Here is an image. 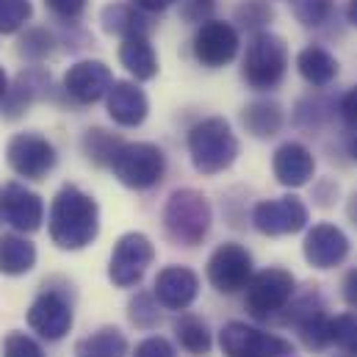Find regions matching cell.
<instances>
[{
  "instance_id": "cell-1",
  "label": "cell",
  "mask_w": 357,
  "mask_h": 357,
  "mask_svg": "<svg viewBox=\"0 0 357 357\" xmlns=\"http://www.w3.org/2000/svg\"><path fill=\"white\" fill-rule=\"evenodd\" d=\"M100 233V208L78 185H64L50 205V238L61 250H84Z\"/></svg>"
},
{
  "instance_id": "cell-2",
  "label": "cell",
  "mask_w": 357,
  "mask_h": 357,
  "mask_svg": "<svg viewBox=\"0 0 357 357\" xmlns=\"http://www.w3.org/2000/svg\"><path fill=\"white\" fill-rule=\"evenodd\" d=\"M188 155L199 175H219L238 158V139L227 119L211 116L188 130Z\"/></svg>"
},
{
  "instance_id": "cell-3",
  "label": "cell",
  "mask_w": 357,
  "mask_h": 357,
  "mask_svg": "<svg viewBox=\"0 0 357 357\" xmlns=\"http://www.w3.org/2000/svg\"><path fill=\"white\" fill-rule=\"evenodd\" d=\"M288 73V45L271 31H255L247 45L241 75L255 91H271L282 84Z\"/></svg>"
},
{
  "instance_id": "cell-4",
  "label": "cell",
  "mask_w": 357,
  "mask_h": 357,
  "mask_svg": "<svg viewBox=\"0 0 357 357\" xmlns=\"http://www.w3.org/2000/svg\"><path fill=\"white\" fill-rule=\"evenodd\" d=\"M211 205L194 188H178L164 205V227L172 241L183 247H197L211 230Z\"/></svg>"
},
{
  "instance_id": "cell-5",
  "label": "cell",
  "mask_w": 357,
  "mask_h": 357,
  "mask_svg": "<svg viewBox=\"0 0 357 357\" xmlns=\"http://www.w3.org/2000/svg\"><path fill=\"white\" fill-rule=\"evenodd\" d=\"M111 172L128 188H153L167 172V158L158 144L150 142H128L111 158Z\"/></svg>"
},
{
  "instance_id": "cell-6",
  "label": "cell",
  "mask_w": 357,
  "mask_h": 357,
  "mask_svg": "<svg viewBox=\"0 0 357 357\" xmlns=\"http://www.w3.org/2000/svg\"><path fill=\"white\" fill-rule=\"evenodd\" d=\"M296 291V280L291 271L285 268H264L258 274H252V280L247 282V296L244 305L250 310V316L255 319H271L280 310L288 307V302L294 299Z\"/></svg>"
},
{
  "instance_id": "cell-7",
  "label": "cell",
  "mask_w": 357,
  "mask_h": 357,
  "mask_svg": "<svg viewBox=\"0 0 357 357\" xmlns=\"http://www.w3.org/2000/svg\"><path fill=\"white\" fill-rule=\"evenodd\" d=\"M219 347L227 357H299L291 341L268 335L244 321H230L219 333Z\"/></svg>"
},
{
  "instance_id": "cell-8",
  "label": "cell",
  "mask_w": 357,
  "mask_h": 357,
  "mask_svg": "<svg viewBox=\"0 0 357 357\" xmlns=\"http://www.w3.org/2000/svg\"><path fill=\"white\" fill-rule=\"evenodd\" d=\"M155 258V247L144 233H125L108 261V280L119 288L136 285Z\"/></svg>"
},
{
  "instance_id": "cell-9",
  "label": "cell",
  "mask_w": 357,
  "mask_h": 357,
  "mask_svg": "<svg viewBox=\"0 0 357 357\" xmlns=\"http://www.w3.org/2000/svg\"><path fill=\"white\" fill-rule=\"evenodd\" d=\"M307 205L299 197L288 194L258 202L252 211V225L264 236H291L307 227Z\"/></svg>"
},
{
  "instance_id": "cell-10",
  "label": "cell",
  "mask_w": 357,
  "mask_h": 357,
  "mask_svg": "<svg viewBox=\"0 0 357 357\" xmlns=\"http://www.w3.org/2000/svg\"><path fill=\"white\" fill-rule=\"evenodd\" d=\"M6 161L20 178L42 180L56 167V150L39 133H17L6 147Z\"/></svg>"
},
{
  "instance_id": "cell-11",
  "label": "cell",
  "mask_w": 357,
  "mask_h": 357,
  "mask_svg": "<svg viewBox=\"0 0 357 357\" xmlns=\"http://www.w3.org/2000/svg\"><path fill=\"white\" fill-rule=\"evenodd\" d=\"M238 47H241L238 31L222 20H205L194 33V56L208 70H219L230 64L238 56Z\"/></svg>"
},
{
  "instance_id": "cell-12",
  "label": "cell",
  "mask_w": 357,
  "mask_h": 357,
  "mask_svg": "<svg viewBox=\"0 0 357 357\" xmlns=\"http://www.w3.org/2000/svg\"><path fill=\"white\" fill-rule=\"evenodd\" d=\"M208 280L222 294H236L252 280V255L241 244H222L208 258Z\"/></svg>"
},
{
  "instance_id": "cell-13",
  "label": "cell",
  "mask_w": 357,
  "mask_h": 357,
  "mask_svg": "<svg viewBox=\"0 0 357 357\" xmlns=\"http://www.w3.org/2000/svg\"><path fill=\"white\" fill-rule=\"evenodd\" d=\"M288 321L299 330V338L305 341L307 349H324L333 344V335H330V324L333 319L324 313V305L319 299V294H307V296H299L291 310H288Z\"/></svg>"
},
{
  "instance_id": "cell-14",
  "label": "cell",
  "mask_w": 357,
  "mask_h": 357,
  "mask_svg": "<svg viewBox=\"0 0 357 357\" xmlns=\"http://www.w3.org/2000/svg\"><path fill=\"white\" fill-rule=\"evenodd\" d=\"M302 252H305V261L313 268H335L349 255V238L341 227L321 222V225H313L307 230Z\"/></svg>"
},
{
  "instance_id": "cell-15",
  "label": "cell",
  "mask_w": 357,
  "mask_h": 357,
  "mask_svg": "<svg viewBox=\"0 0 357 357\" xmlns=\"http://www.w3.org/2000/svg\"><path fill=\"white\" fill-rule=\"evenodd\" d=\"M28 327L47 341H61L73 330V307L64 296L47 291L33 299L28 307Z\"/></svg>"
},
{
  "instance_id": "cell-16",
  "label": "cell",
  "mask_w": 357,
  "mask_h": 357,
  "mask_svg": "<svg viewBox=\"0 0 357 357\" xmlns=\"http://www.w3.org/2000/svg\"><path fill=\"white\" fill-rule=\"evenodd\" d=\"M111 86H114V78L102 61H78L64 75V91L81 105L97 102L100 97L108 94Z\"/></svg>"
},
{
  "instance_id": "cell-17",
  "label": "cell",
  "mask_w": 357,
  "mask_h": 357,
  "mask_svg": "<svg viewBox=\"0 0 357 357\" xmlns=\"http://www.w3.org/2000/svg\"><path fill=\"white\" fill-rule=\"evenodd\" d=\"M0 205H3V219H6L14 230H22V233L39 230L42 216H45V205H42V199H39L33 191H28L25 185L8 183V185L0 191Z\"/></svg>"
},
{
  "instance_id": "cell-18",
  "label": "cell",
  "mask_w": 357,
  "mask_h": 357,
  "mask_svg": "<svg viewBox=\"0 0 357 357\" xmlns=\"http://www.w3.org/2000/svg\"><path fill=\"white\" fill-rule=\"evenodd\" d=\"M153 294L158 305L169 310H185L199 294V277L185 266H167L158 271Z\"/></svg>"
},
{
  "instance_id": "cell-19",
  "label": "cell",
  "mask_w": 357,
  "mask_h": 357,
  "mask_svg": "<svg viewBox=\"0 0 357 357\" xmlns=\"http://www.w3.org/2000/svg\"><path fill=\"white\" fill-rule=\"evenodd\" d=\"M271 169H274L277 183H282L288 188H299V185H307L310 178L316 175V161H313V153L305 144L285 142L274 150Z\"/></svg>"
},
{
  "instance_id": "cell-20",
  "label": "cell",
  "mask_w": 357,
  "mask_h": 357,
  "mask_svg": "<svg viewBox=\"0 0 357 357\" xmlns=\"http://www.w3.org/2000/svg\"><path fill=\"white\" fill-rule=\"evenodd\" d=\"M150 114L147 94L139 89L136 84L128 81H114L108 89V116L122 125V128H139Z\"/></svg>"
},
{
  "instance_id": "cell-21",
  "label": "cell",
  "mask_w": 357,
  "mask_h": 357,
  "mask_svg": "<svg viewBox=\"0 0 357 357\" xmlns=\"http://www.w3.org/2000/svg\"><path fill=\"white\" fill-rule=\"evenodd\" d=\"M100 22H102V31L105 33H114V36H147L153 31V20L147 17V11H142L139 6L133 3H111L102 8L100 14Z\"/></svg>"
},
{
  "instance_id": "cell-22",
  "label": "cell",
  "mask_w": 357,
  "mask_h": 357,
  "mask_svg": "<svg viewBox=\"0 0 357 357\" xmlns=\"http://www.w3.org/2000/svg\"><path fill=\"white\" fill-rule=\"evenodd\" d=\"M296 70L305 78V84L316 86V89H327L335 78H338V61L327 47L310 45L296 56Z\"/></svg>"
},
{
  "instance_id": "cell-23",
  "label": "cell",
  "mask_w": 357,
  "mask_h": 357,
  "mask_svg": "<svg viewBox=\"0 0 357 357\" xmlns=\"http://www.w3.org/2000/svg\"><path fill=\"white\" fill-rule=\"evenodd\" d=\"M119 61L139 81H153L158 75V56H155V50H153L147 36H128V39H122Z\"/></svg>"
},
{
  "instance_id": "cell-24",
  "label": "cell",
  "mask_w": 357,
  "mask_h": 357,
  "mask_svg": "<svg viewBox=\"0 0 357 357\" xmlns=\"http://www.w3.org/2000/svg\"><path fill=\"white\" fill-rule=\"evenodd\" d=\"M241 119H244L247 133H252L255 139H271L282 130L285 114H282L280 102H274V100H255L244 108Z\"/></svg>"
},
{
  "instance_id": "cell-25",
  "label": "cell",
  "mask_w": 357,
  "mask_h": 357,
  "mask_svg": "<svg viewBox=\"0 0 357 357\" xmlns=\"http://www.w3.org/2000/svg\"><path fill=\"white\" fill-rule=\"evenodd\" d=\"M36 264V247L22 236H0V274H25Z\"/></svg>"
},
{
  "instance_id": "cell-26",
  "label": "cell",
  "mask_w": 357,
  "mask_h": 357,
  "mask_svg": "<svg viewBox=\"0 0 357 357\" xmlns=\"http://www.w3.org/2000/svg\"><path fill=\"white\" fill-rule=\"evenodd\" d=\"M175 338L180 341V347L194 357H205L213 347V338H211V327L205 319L194 316V313H185L175 321Z\"/></svg>"
},
{
  "instance_id": "cell-27",
  "label": "cell",
  "mask_w": 357,
  "mask_h": 357,
  "mask_svg": "<svg viewBox=\"0 0 357 357\" xmlns=\"http://www.w3.org/2000/svg\"><path fill=\"white\" fill-rule=\"evenodd\" d=\"M128 355V341L116 327H102L91 333L89 338L78 341L75 357H125Z\"/></svg>"
},
{
  "instance_id": "cell-28",
  "label": "cell",
  "mask_w": 357,
  "mask_h": 357,
  "mask_svg": "<svg viewBox=\"0 0 357 357\" xmlns=\"http://www.w3.org/2000/svg\"><path fill=\"white\" fill-rule=\"evenodd\" d=\"M125 142L102 128H94V130H86L84 136V150L89 155V161H94L97 167H111V158L116 155V150L122 147Z\"/></svg>"
},
{
  "instance_id": "cell-29",
  "label": "cell",
  "mask_w": 357,
  "mask_h": 357,
  "mask_svg": "<svg viewBox=\"0 0 357 357\" xmlns=\"http://www.w3.org/2000/svg\"><path fill=\"white\" fill-rule=\"evenodd\" d=\"M335 0H291V11L296 17V22H302L305 28H319L333 17Z\"/></svg>"
},
{
  "instance_id": "cell-30",
  "label": "cell",
  "mask_w": 357,
  "mask_h": 357,
  "mask_svg": "<svg viewBox=\"0 0 357 357\" xmlns=\"http://www.w3.org/2000/svg\"><path fill=\"white\" fill-rule=\"evenodd\" d=\"M330 335H333V344L341 352L357 357V313H341V316H335L333 324H330Z\"/></svg>"
},
{
  "instance_id": "cell-31",
  "label": "cell",
  "mask_w": 357,
  "mask_h": 357,
  "mask_svg": "<svg viewBox=\"0 0 357 357\" xmlns=\"http://www.w3.org/2000/svg\"><path fill=\"white\" fill-rule=\"evenodd\" d=\"M271 20H274V11L266 0H244L236 8V22H241L250 31H264Z\"/></svg>"
},
{
  "instance_id": "cell-32",
  "label": "cell",
  "mask_w": 357,
  "mask_h": 357,
  "mask_svg": "<svg viewBox=\"0 0 357 357\" xmlns=\"http://www.w3.org/2000/svg\"><path fill=\"white\" fill-rule=\"evenodd\" d=\"M130 321L139 327V330H153L161 324V313H158V305L150 294H136L130 299V310H128Z\"/></svg>"
},
{
  "instance_id": "cell-33",
  "label": "cell",
  "mask_w": 357,
  "mask_h": 357,
  "mask_svg": "<svg viewBox=\"0 0 357 357\" xmlns=\"http://www.w3.org/2000/svg\"><path fill=\"white\" fill-rule=\"evenodd\" d=\"M28 17H31L28 0H0V31L3 33H14Z\"/></svg>"
},
{
  "instance_id": "cell-34",
  "label": "cell",
  "mask_w": 357,
  "mask_h": 357,
  "mask_svg": "<svg viewBox=\"0 0 357 357\" xmlns=\"http://www.w3.org/2000/svg\"><path fill=\"white\" fill-rule=\"evenodd\" d=\"M3 357H45V349L25 333H8L3 338Z\"/></svg>"
},
{
  "instance_id": "cell-35",
  "label": "cell",
  "mask_w": 357,
  "mask_h": 357,
  "mask_svg": "<svg viewBox=\"0 0 357 357\" xmlns=\"http://www.w3.org/2000/svg\"><path fill=\"white\" fill-rule=\"evenodd\" d=\"M307 116H310L307 128H319V125L327 119V102H324L321 97H307V100H302L299 108H296V122L302 125Z\"/></svg>"
},
{
  "instance_id": "cell-36",
  "label": "cell",
  "mask_w": 357,
  "mask_h": 357,
  "mask_svg": "<svg viewBox=\"0 0 357 357\" xmlns=\"http://www.w3.org/2000/svg\"><path fill=\"white\" fill-rule=\"evenodd\" d=\"M50 45H53V39H50L47 31H31V33H25V39H22V56H28V59H42V56L50 53Z\"/></svg>"
},
{
  "instance_id": "cell-37",
  "label": "cell",
  "mask_w": 357,
  "mask_h": 357,
  "mask_svg": "<svg viewBox=\"0 0 357 357\" xmlns=\"http://www.w3.org/2000/svg\"><path fill=\"white\" fill-rule=\"evenodd\" d=\"M133 357H178V352H175V347H172L167 338L155 335V338H144V341L136 347Z\"/></svg>"
},
{
  "instance_id": "cell-38",
  "label": "cell",
  "mask_w": 357,
  "mask_h": 357,
  "mask_svg": "<svg viewBox=\"0 0 357 357\" xmlns=\"http://www.w3.org/2000/svg\"><path fill=\"white\" fill-rule=\"evenodd\" d=\"M45 6L59 17V20H67V22H75L84 8H86V0H45Z\"/></svg>"
},
{
  "instance_id": "cell-39",
  "label": "cell",
  "mask_w": 357,
  "mask_h": 357,
  "mask_svg": "<svg viewBox=\"0 0 357 357\" xmlns=\"http://www.w3.org/2000/svg\"><path fill=\"white\" fill-rule=\"evenodd\" d=\"M216 0H183V17L191 22H205L213 11Z\"/></svg>"
},
{
  "instance_id": "cell-40",
  "label": "cell",
  "mask_w": 357,
  "mask_h": 357,
  "mask_svg": "<svg viewBox=\"0 0 357 357\" xmlns=\"http://www.w3.org/2000/svg\"><path fill=\"white\" fill-rule=\"evenodd\" d=\"M338 111H341V116H344V122L349 125V128H355L357 130V86L347 91L344 97H341V102H338Z\"/></svg>"
},
{
  "instance_id": "cell-41",
  "label": "cell",
  "mask_w": 357,
  "mask_h": 357,
  "mask_svg": "<svg viewBox=\"0 0 357 357\" xmlns=\"http://www.w3.org/2000/svg\"><path fill=\"white\" fill-rule=\"evenodd\" d=\"M341 294H344V302H347L349 307H355V310H357V268L347 271L344 285H341Z\"/></svg>"
},
{
  "instance_id": "cell-42",
  "label": "cell",
  "mask_w": 357,
  "mask_h": 357,
  "mask_svg": "<svg viewBox=\"0 0 357 357\" xmlns=\"http://www.w3.org/2000/svg\"><path fill=\"white\" fill-rule=\"evenodd\" d=\"M133 6H139L142 11H147V14H153V11H164V8H169L175 0H130Z\"/></svg>"
},
{
  "instance_id": "cell-43",
  "label": "cell",
  "mask_w": 357,
  "mask_h": 357,
  "mask_svg": "<svg viewBox=\"0 0 357 357\" xmlns=\"http://www.w3.org/2000/svg\"><path fill=\"white\" fill-rule=\"evenodd\" d=\"M347 20L357 28V0H347Z\"/></svg>"
},
{
  "instance_id": "cell-44",
  "label": "cell",
  "mask_w": 357,
  "mask_h": 357,
  "mask_svg": "<svg viewBox=\"0 0 357 357\" xmlns=\"http://www.w3.org/2000/svg\"><path fill=\"white\" fill-rule=\"evenodd\" d=\"M6 94H8V81H6V73L0 70V100H3Z\"/></svg>"
},
{
  "instance_id": "cell-45",
  "label": "cell",
  "mask_w": 357,
  "mask_h": 357,
  "mask_svg": "<svg viewBox=\"0 0 357 357\" xmlns=\"http://www.w3.org/2000/svg\"><path fill=\"white\" fill-rule=\"evenodd\" d=\"M349 155H352V158L357 161V130H355V136L349 139Z\"/></svg>"
},
{
  "instance_id": "cell-46",
  "label": "cell",
  "mask_w": 357,
  "mask_h": 357,
  "mask_svg": "<svg viewBox=\"0 0 357 357\" xmlns=\"http://www.w3.org/2000/svg\"><path fill=\"white\" fill-rule=\"evenodd\" d=\"M0 219H3V205H0Z\"/></svg>"
},
{
  "instance_id": "cell-47",
  "label": "cell",
  "mask_w": 357,
  "mask_h": 357,
  "mask_svg": "<svg viewBox=\"0 0 357 357\" xmlns=\"http://www.w3.org/2000/svg\"><path fill=\"white\" fill-rule=\"evenodd\" d=\"M347 357H352V355H347Z\"/></svg>"
}]
</instances>
